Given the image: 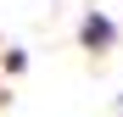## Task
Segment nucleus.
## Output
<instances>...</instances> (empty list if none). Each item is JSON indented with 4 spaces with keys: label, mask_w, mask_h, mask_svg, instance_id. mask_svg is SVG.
Wrapping results in <instances>:
<instances>
[{
    "label": "nucleus",
    "mask_w": 123,
    "mask_h": 117,
    "mask_svg": "<svg viewBox=\"0 0 123 117\" xmlns=\"http://www.w3.org/2000/svg\"><path fill=\"white\" fill-rule=\"evenodd\" d=\"M0 67H6V72H23V67H28V50H6V56H0Z\"/></svg>",
    "instance_id": "2"
},
{
    "label": "nucleus",
    "mask_w": 123,
    "mask_h": 117,
    "mask_svg": "<svg viewBox=\"0 0 123 117\" xmlns=\"http://www.w3.org/2000/svg\"><path fill=\"white\" fill-rule=\"evenodd\" d=\"M84 50H106L112 39H117V28H112V17H84Z\"/></svg>",
    "instance_id": "1"
}]
</instances>
